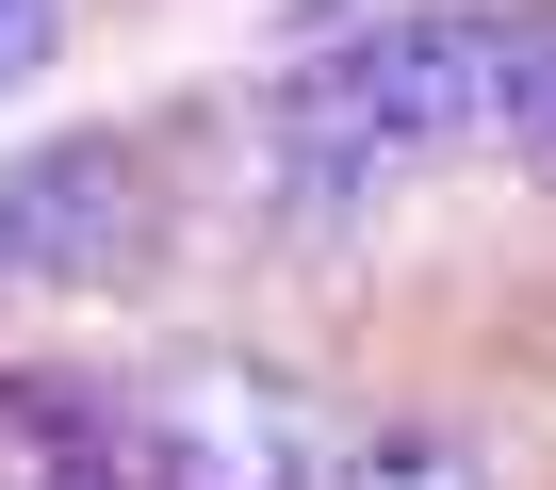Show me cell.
<instances>
[{
    "label": "cell",
    "instance_id": "4",
    "mask_svg": "<svg viewBox=\"0 0 556 490\" xmlns=\"http://www.w3.org/2000/svg\"><path fill=\"white\" fill-rule=\"evenodd\" d=\"M491 131L556 180V17H491Z\"/></svg>",
    "mask_w": 556,
    "mask_h": 490
},
{
    "label": "cell",
    "instance_id": "5",
    "mask_svg": "<svg viewBox=\"0 0 556 490\" xmlns=\"http://www.w3.org/2000/svg\"><path fill=\"white\" fill-rule=\"evenodd\" d=\"M328 490H507V474H491V441H458V425H377V441H344Z\"/></svg>",
    "mask_w": 556,
    "mask_h": 490
},
{
    "label": "cell",
    "instance_id": "3",
    "mask_svg": "<svg viewBox=\"0 0 556 490\" xmlns=\"http://www.w3.org/2000/svg\"><path fill=\"white\" fill-rule=\"evenodd\" d=\"M131 245H148V164L115 131L34 147L17 180H0V279H115Z\"/></svg>",
    "mask_w": 556,
    "mask_h": 490
},
{
    "label": "cell",
    "instance_id": "6",
    "mask_svg": "<svg viewBox=\"0 0 556 490\" xmlns=\"http://www.w3.org/2000/svg\"><path fill=\"white\" fill-rule=\"evenodd\" d=\"M17 490H131L115 457H17Z\"/></svg>",
    "mask_w": 556,
    "mask_h": 490
},
{
    "label": "cell",
    "instance_id": "1",
    "mask_svg": "<svg viewBox=\"0 0 556 490\" xmlns=\"http://www.w3.org/2000/svg\"><path fill=\"white\" fill-rule=\"evenodd\" d=\"M491 131V17H393L344 66L278 82V196L295 212H377L393 164H442Z\"/></svg>",
    "mask_w": 556,
    "mask_h": 490
},
{
    "label": "cell",
    "instance_id": "2",
    "mask_svg": "<svg viewBox=\"0 0 556 490\" xmlns=\"http://www.w3.org/2000/svg\"><path fill=\"white\" fill-rule=\"evenodd\" d=\"M131 474L148 490H328L344 474V425L278 360H180L131 409Z\"/></svg>",
    "mask_w": 556,
    "mask_h": 490
}]
</instances>
